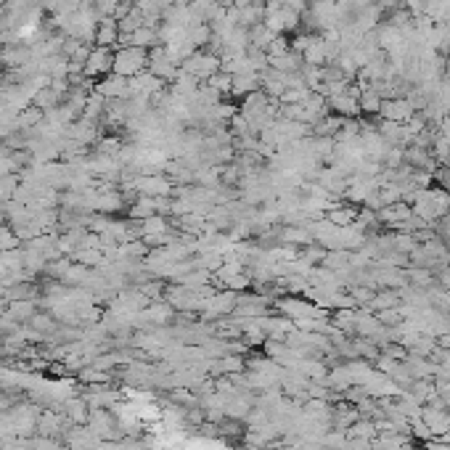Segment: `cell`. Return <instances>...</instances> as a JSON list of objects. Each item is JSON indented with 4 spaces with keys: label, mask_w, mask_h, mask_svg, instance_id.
<instances>
[{
    "label": "cell",
    "mask_w": 450,
    "mask_h": 450,
    "mask_svg": "<svg viewBox=\"0 0 450 450\" xmlns=\"http://www.w3.org/2000/svg\"><path fill=\"white\" fill-rule=\"evenodd\" d=\"M169 228V220L167 215H154V217H146V220H141V239H146V236H159V233H167Z\"/></svg>",
    "instance_id": "8fae6325"
},
{
    "label": "cell",
    "mask_w": 450,
    "mask_h": 450,
    "mask_svg": "<svg viewBox=\"0 0 450 450\" xmlns=\"http://www.w3.org/2000/svg\"><path fill=\"white\" fill-rule=\"evenodd\" d=\"M326 220L331 225H339V228H347L358 220V210L355 207H331L326 212Z\"/></svg>",
    "instance_id": "7c38bea8"
},
{
    "label": "cell",
    "mask_w": 450,
    "mask_h": 450,
    "mask_svg": "<svg viewBox=\"0 0 450 450\" xmlns=\"http://www.w3.org/2000/svg\"><path fill=\"white\" fill-rule=\"evenodd\" d=\"M212 3H220V0H212Z\"/></svg>",
    "instance_id": "44dd1931"
},
{
    "label": "cell",
    "mask_w": 450,
    "mask_h": 450,
    "mask_svg": "<svg viewBox=\"0 0 450 450\" xmlns=\"http://www.w3.org/2000/svg\"><path fill=\"white\" fill-rule=\"evenodd\" d=\"M24 244L16 236V231L11 225H0V252H11V249H22Z\"/></svg>",
    "instance_id": "2e32d148"
},
{
    "label": "cell",
    "mask_w": 450,
    "mask_h": 450,
    "mask_svg": "<svg viewBox=\"0 0 450 450\" xmlns=\"http://www.w3.org/2000/svg\"><path fill=\"white\" fill-rule=\"evenodd\" d=\"M223 69V61H220V56H215V53H210V51H194L191 56L185 58L183 64H181V72H185V74H191L194 80H199V83H207L210 77H215L217 72Z\"/></svg>",
    "instance_id": "7a4b0ae2"
},
{
    "label": "cell",
    "mask_w": 450,
    "mask_h": 450,
    "mask_svg": "<svg viewBox=\"0 0 450 450\" xmlns=\"http://www.w3.org/2000/svg\"><path fill=\"white\" fill-rule=\"evenodd\" d=\"M146 69L151 72L154 77L159 80H165V83H172L175 77H178V69H181V64L175 61V58L167 53V48L165 45H156L149 51V67Z\"/></svg>",
    "instance_id": "277c9868"
},
{
    "label": "cell",
    "mask_w": 450,
    "mask_h": 450,
    "mask_svg": "<svg viewBox=\"0 0 450 450\" xmlns=\"http://www.w3.org/2000/svg\"><path fill=\"white\" fill-rule=\"evenodd\" d=\"M231 83H233V77H231V74H225L223 69L217 72L215 77H210V80H207V85H210L212 90H217L223 99H225V96H231Z\"/></svg>",
    "instance_id": "e0dca14e"
},
{
    "label": "cell",
    "mask_w": 450,
    "mask_h": 450,
    "mask_svg": "<svg viewBox=\"0 0 450 450\" xmlns=\"http://www.w3.org/2000/svg\"><path fill=\"white\" fill-rule=\"evenodd\" d=\"M445 74H448V83H450V53H448V58H445Z\"/></svg>",
    "instance_id": "ffe728a7"
},
{
    "label": "cell",
    "mask_w": 450,
    "mask_h": 450,
    "mask_svg": "<svg viewBox=\"0 0 450 450\" xmlns=\"http://www.w3.org/2000/svg\"><path fill=\"white\" fill-rule=\"evenodd\" d=\"M424 416V424H426V426H429V432H432V435H445V432H450V413H445V410H437L435 406H432V408H424L422 410Z\"/></svg>",
    "instance_id": "30bf717a"
},
{
    "label": "cell",
    "mask_w": 450,
    "mask_h": 450,
    "mask_svg": "<svg viewBox=\"0 0 450 450\" xmlns=\"http://www.w3.org/2000/svg\"><path fill=\"white\" fill-rule=\"evenodd\" d=\"M233 83H231V96L233 99H247L249 93L260 90V74L257 72H244V74H231Z\"/></svg>",
    "instance_id": "ba28073f"
},
{
    "label": "cell",
    "mask_w": 450,
    "mask_h": 450,
    "mask_svg": "<svg viewBox=\"0 0 450 450\" xmlns=\"http://www.w3.org/2000/svg\"><path fill=\"white\" fill-rule=\"evenodd\" d=\"M133 188H135V194H138V197L159 199V197H172L175 183L169 181L165 172H162V175H135Z\"/></svg>",
    "instance_id": "5b68a950"
},
{
    "label": "cell",
    "mask_w": 450,
    "mask_h": 450,
    "mask_svg": "<svg viewBox=\"0 0 450 450\" xmlns=\"http://www.w3.org/2000/svg\"><path fill=\"white\" fill-rule=\"evenodd\" d=\"M35 3H40L42 8H45V11H48V8H51V6H53V3H56V0H35Z\"/></svg>",
    "instance_id": "d6986e66"
},
{
    "label": "cell",
    "mask_w": 450,
    "mask_h": 450,
    "mask_svg": "<svg viewBox=\"0 0 450 450\" xmlns=\"http://www.w3.org/2000/svg\"><path fill=\"white\" fill-rule=\"evenodd\" d=\"M371 305H374L376 310H390V308H394V305H397V294H394V292H390V294L374 297V299H371Z\"/></svg>",
    "instance_id": "ac0fdd59"
},
{
    "label": "cell",
    "mask_w": 450,
    "mask_h": 450,
    "mask_svg": "<svg viewBox=\"0 0 450 450\" xmlns=\"http://www.w3.org/2000/svg\"><path fill=\"white\" fill-rule=\"evenodd\" d=\"M119 42V22L114 16H106L99 22V29H96V45L101 48H117Z\"/></svg>",
    "instance_id": "9c48e42d"
},
{
    "label": "cell",
    "mask_w": 450,
    "mask_h": 450,
    "mask_svg": "<svg viewBox=\"0 0 450 450\" xmlns=\"http://www.w3.org/2000/svg\"><path fill=\"white\" fill-rule=\"evenodd\" d=\"M114 69V48H101V45H93L90 56L85 58L83 74L88 80H101L106 74H112Z\"/></svg>",
    "instance_id": "3957f363"
},
{
    "label": "cell",
    "mask_w": 450,
    "mask_h": 450,
    "mask_svg": "<svg viewBox=\"0 0 450 450\" xmlns=\"http://www.w3.org/2000/svg\"><path fill=\"white\" fill-rule=\"evenodd\" d=\"M146 67H149V51L146 48H135V45L114 48V74L130 80V77L146 72Z\"/></svg>",
    "instance_id": "6da1fadb"
},
{
    "label": "cell",
    "mask_w": 450,
    "mask_h": 450,
    "mask_svg": "<svg viewBox=\"0 0 450 450\" xmlns=\"http://www.w3.org/2000/svg\"><path fill=\"white\" fill-rule=\"evenodd\" d=\"M379 114L387 122H397V125H406L408 119L416 117V106L408 99H384L381 101Z\"/></svg>",
    "instance_id": "8992f818"
},
{
    "label": "cell",
    "mask_w": 450,
    "mask_h": 450,
    "mask_svg": "<svg viewBox=\"0 0 450 450\" xmlns=\"http://www.w3.org/2000/svg\"><path fill=\"white\" fill-rule=\"evenodd\" d=\"M273 38H276V32L267 29L265 22H260V24H254V27L249 29V45H252V48H260V51H267V45H270Z\"/></svg>",
    "instance_id": "4fadbf2b"
},
{
    "label": "cell",
    "mask_w": 450,
    "mask_h": 450,
    "mask_svg": "<svg viewBox=\"0 0 450 450\" xmlns=\"http://www.w3.org/2000/svg\"><path fill=\"white\" fill-rule=\"evenodd\" d=\"M143 24H146V16H143L138 8H133L130 14L119 19V32H122V35H133V32L141 29Z\"/></svg>",
    "instance_id": "9a60e30c"
},
{
    "label": "cell",
    "mask_w": 450,
    "mask_h": 450,
    "mask_svg": "<svg viewBox=\"0 0 450 450\" xmlns=\"http://www.w3.org/2000/svg\"><path fill=\"white\" fill-rule=\"evenodd\" d=\"M99 96H103L106 101H117L122 99L127 101V77H119V74H106V77H101L96 80V88H93Z\"/></svg>",
    "instance_id": "52a82bcc"
},
{
    "label": "cell",
    "mask_w": 450,
    "mask_h": 450,
    "mask_svg": "<svg viewBox=\"0 0 450 450\" xmlns=\"http://www.w3.org/2000/svg\"><path fill=\"white\" fill-rule=\"evenodd\" d=\"M32 315H35V302L32 299H14L8 305V318H14L16 324L19 321H32Z\"/></svg>",
    "instance_id": "5bb4252c"
}]
</instances>
